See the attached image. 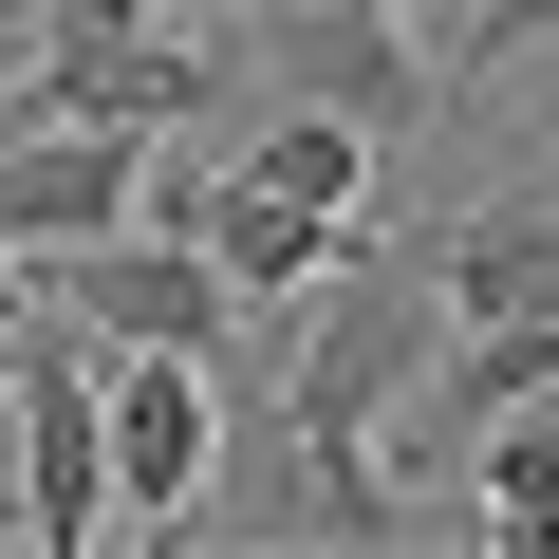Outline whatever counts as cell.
I'll return each mask as SVG.
<instances>
[{
    "label": "cell",
    "mask_w": 559,
    "mask_h": 559,
    "mask_svg": "<svg viewBox=\"0 0 559 559\" xmlns=\"http://www.w3.org/2000/svg\"><path fill=\"white\" fill-rule=\"evenodd\" d=\"M150 224V131H94V112H38L20 150H0V242L57 261V242H112Z\"/></svg>",
    "instance_id": "obj_7"
},
{
    "label": "cell",
    "mask_w": 559,
    "mask_h": 559,
    "mask_svg": "<svg viewBox=\"0 0 559 559\" xmlns=\"http://www.w3.org/2000/svg\"><path fill=\"white\" fill-rule=\"evenodd\" d=\"M429 355H448V261H429V242H355V261L318 280V318H280V411L373 448V429L429 392Z\"/></svg>",
    "instance_id": "obj_2"
},
{
    "label": "cell",
    "mask_w": 559,
    "mask_h": 559,
    "mask_svg": "<svg viewBox=\"0 0 559 559\" xmlns=\"http://www.w3.org/2000/svg\"><path fill=\"white\" fill-rule=\"evenodd\" d=\"M466 522H485V559H559V392L466 448Z\"/></svg>",
    "instance_id": "obj_11"
},
{
    "label": "cell",
    "mask_w": 559,
    "mask_h": 559,
    "mask_svg": "<svg viewBox=\"0 0 559 559\" xmlns=\"http://www.w3.org/2000/svg\"><path fill=\"white\" fill-rule=\"evenodd\" d=\"M20 75H38V112H94V131H168L224 94V57H187V38H38Z\"/></svg>",
    "instance_id": "obj_9"
},
{
    "label": "cell",
    "mask_w": 559,
    "mask_h": 559,
    "mask_svg": "<svg viewBox=\"0 0 559 559\" xmlns=\"http://www.w3.org/2000/svg\"><path fill=\"white\" fill-rule=\"evenodd\" d=\"M429 261H448V318H559V168L466 205V224H429Z\"/></svg>",
    "instance_id": "obj_10"
},
{
    "label": "cell",
    "mask_w": 559,
    "mask_h": 559,
    "mask_svg": "<svg viewBox=\"0 0 559 559\" xmlns=\"http://www.w3.org/2000/svg\"><path fill=\"white\" fill-rule=\"evenodd\" d=\"M0 38H38V0H0Z\"/></svg>",
    "instance_id": "obj_15"
},
{
    "label": "cell",
    "mask_w": 559,
    "mask_h": 559,
    "mask_svg": "<svg viewBox=\"0 0 559 559\" xmlns=\"http://www.w3.org/2000/svg\"><path fill=\"white\" fill-rule=\"evenodd\" d=\"M38 131V75H20V38H0V150H20Z\"/></svg>",
    "instance_id": "obj_14"
},
{
    "label": "cell",
    "mask_w": 559,
    "mask_h": 559,
    "mask_svg": "<svg viewBox=\"0 0 559 559\" xmlns=\"http://www.w3.org/2000/svg\"><path fill=\"white\" fill-rule=\"evenodd\" d=\"M540 168H559V131H540Z\"/></svg>",
    "instance_id": "obj_17"
},
{
    "label": "cell",
    "mask_w": 559,
    "mask_h": 559,
    "mask_svg": "<svg viewBox=\"0 0 559 559\" xmlns=\"http://www.w3.org/2000/svg\"><path fill=\"white\" fill-rule=\"evenodd\" d=\"M20 540L38 559H75V540H112L131 503H112V336L75 318V299H38L20 318Z\"/></svg>",
    "instance_id": "obj_3"
},
{
    "label": "cell",
    "mask_w": 559,
    "mask_h": 559,
    "mask_svg": "<svg viewBox=\"0 0 559 559\" xmlns=\"http://www.w3.org/2000/svg\"><path fill=\"white\" fill-rule=\"evenodd\" d=\"M373 150H392V131H373V112H318V94H280V112L242 131V168H261V187H299V205H355Z\"/></svg>",
    "instance_id": "obj_12"
},
{
    "label": "cell",
    "mask_w": 559,
    "mask_h": 559,
    "mask_svg": "<svg viewBox=\"0 0 559 559\" xmlns=\"http://www.w3.org/2000/svg\"><path fill=\"white\" fill-rule=\"evenodd\" d=\"M205 540H242V559H392V540H429V485L392 466V429L355 448V429H299V411H242L224 485H205Z\"/></svg>",
    "instance_id": "obj_1"
},
{
    "label": "cell",
    "mask_w": 559,
    "mask_h": 559,
    "mask_svg": "<svg viewBox=\"0 0 559 559\" xmlns=\"http://www.w3.org/2000/svg\"><path fill=\"white\" fill-rule=\"evenodd\" d=\"M38 299H75L112 355H224V373H242V336H261V318H242V280H224L187 224H112V242H57V261H38Z\"/></svg>",
    "instance_id": "obj_4"
},
{
    "label": "cell",
    "mask_w": 559,
    "mask_h": 559,
    "mask_svg": "<svg viewBox=\"0 0 559 559\" xmlns=\"http://www.w3.org/2000/svg\"><path fill=\"white\" fill-rule=\"evenodd\" d=\"M355 20H411V0H355Z\"/></svg>",
    "instance_id": "obj_16"
},
{
    "label": "cell",
    "mask_w": 559,
    "mask_h": 559,
    "mask_svg": "<svg viewBox=\"0 0 559 559\" xmlns=\"http://www.w3.org/2000/svg\"><path fill=\"white\" fill-rule=\"evenodd\" d=\"M261 94H318V112H373V131L466 112V94L429 75V38H411V20H355V0H261Z\"/></svg>",
    "instance_id": "obj_6"
},
{
    "label": "cell",
    "mask_w": 559,
    "mask_h": 559,
    "mask_svg": "<svg viewBox=\"0 0 559 559\" xmlns=\"http://www.w3.org/2000/svg\"><path fill=\"white\" fill-rule=\"evenodd\" d=\"M224 429H242V392H224V355H112V503L168 540V522H205V485H224Z\"/></svg>",
    "instance_id": "obj_5"
},
{
    "label": "cell",
    "mask_w": 559,
    "mask_h": 559,
    "mask_svg": "<svg viewBox=\"0 0 559 559\" xmlns=\"http://www.w3.org/2000/svg\"><path fill=\"white\" fill-rule=\"evenodd\" d=\"M168 224H187V242H205V261L242 280V318H299L318 280L355 261V205H299V187H261V168H224V187H187Z\"/></svg>",
    "instance_id": "obj_8"
},
{
    "label": "cell",
    "mask_w": 559,
    "mask_h": 559,
    "mask_svg": "<svg viewBox=\"0 0 559 559\" xmlns=\"http://www.w3.org/2000/svg\"><path fill=\"white\" fill-rule=\"evenodd\" d=\"M522 57H559V0H466V38H448V94H503Z\"/></svg>",
    "instance_id": "obj_13"
}]
</instances>
